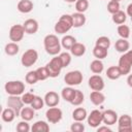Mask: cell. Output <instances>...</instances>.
Here are the masks:
<instances>
[{"label":"cell","instance_id":"6da1fadb","mask_svg":"<svg viewBox=\"0 0 132 132\" xmlns=\"http://www.w3.org/2000/svg\"><path fill=\"white\" fill-rule=\"evenodd\" d=\"M43 45L46 54L51 56H57L61 53V40L56 34H47L43 38Z\"/></svg>","mask_w":132,"mask_h":132},{"label":"cell","instance_id":"7a4b0ae2","mask_svg":"<svg viewBox=\"0 0 132 132\" xmlns=\"http://www.w3.org/2000/svg\"><path fill=\"white\" fill-rule=\"evenodd\" d=\"M73 27V20H72V14H62L59 19V21L55 24L54 30L55 33L60 34V35H64L66 34L71 28Z\"/></svg>","mask_w":132,"mask_h":132},{"label":"cell","instance_id":"3957f363","mask_svg":"<svg viewBox=\"0 0 132 132\" xmlns=\"http://www.w3.org/2000/svg\"><path fill=\"white\" fill-rule=\"evenodd\" d=\"M25 84L22 80H9L5 84L4 90L8 95L21 96L25 92Z\"/></svg>","mask_w":132,"mask_h":132},{"label":"cell","instance_id":"277c9868","mask_svg":"<svg viewBox=\"0 0 132 132\" xmlns=\"http://www.w3.org/2000/svg\"><path fill=\"white\" fill-rule=\"evenodd\" d=\"M45 67L48 71L50 77L52 78L58 77L61 73V70L64 68L59 56H54V58H52V60L45 65Z\"/></svg>","mask_w":132,"mask_h":132},{"label":"cell","instance_id":"5b68a950","mask_svg":"<svg viewBox=\"0 0 132 132\" xmlns=\"http://www.w3.org/2000/svg\"><path fill=\"white\" fill-rule=\"evenodd\" d=\"M84 76L82 73L79 70H71L68 71L65 76H64V81L67 86L70 87H74V86H78L82 82Z\"/></svg>","mask_w":132,"mask_h":132},{"label":"cell","instance_id":"8992f818","mask_svg":"<svg viewBox=\"0 0 132 132\" xmlns=\"http://www.w3.org/2000/svg\"><path fill=\"white\" fill-rule=\"evenodd\" d=\"M38 60V53L34 48L27 50L21 58V63L24 67H31L33 66Z\"/></svg>","mask_w":132,"mask_h":132},{"label":"cell","instance_id":"52a82bcc","mask_svg":"<svg viewBox=\"0 0 132 132\" xmlns=\"http://www.w3.org/2000/svg\"><path fill=\"white\" fill-rule=\"evenodd\" d=\"M6 104L8 107L12 108L16 114V117H20V113H21V110L23 109L24 107V102L22 100V97L20 96H14V95H9L8 98H7V101H6Z\"/></svg>","mask_w":132,"mask_h":132},{"label":"cell","instance_id":"ba28073f","mask_svg":"<svg viewBox=\"0 0 132 132\" xmlns=\"http://www.w3.org/2000/svg\"><path fill=\"white\" fill-rule=\"evenodd\" d=\"M45 118L47 120L48 123L51 124H58L62 118H63V111L61 108L54 106V107H50L46 111H45Z\"/></svg>","mask_w":132,"mask_h":132},{"label":"cell","instance_id":"9c48e42d","mask_svg":"<svg viewBox=\"0 0 132 132\" xmlns=\"http://www.w3.org/2000/svg\"><path fill=\"white\" fill-rule=\"evenodd\" d=\"M25 29H24V26L23 25H13L10 27L9 29V33H8V36H9V39L10 41H13V42H19L21 41L23 38H24V35H25Z\"/></svg>","mask_w":132,"mask_h":132},{"label":"cell","instance_id":"30bf717a","mask_svg":"<svg viewBox=\"0 0 132 132\" xmlns=\"http://www.w3.org/2000/svg\"><path fill=\"white\" fill-rule=\"evenodd\" d=\"M87 122L88 125L92 128H98L102 123H103V117H102V111H100L99 109H94L90 112V114H88L87 118Z\"/></svg>","mask_w":132,"mask_h":132},{"label":"cell","instance_id":"8fae6325","mask_svg":"<svg viewBox=\"0 0 132 132\" xmlns=\"http://www.w3.org/2000/svg\"><path fill=\"white\" fill-rule=\"evenodd\" d=\"M118 131L119 132H131L132 131V118L125 113L118 119Z\"/></svg>","mask_w":132,"mask_h":132},{"label":"cell","instance_id":"7c38bea8","mask_svg":"<svg viewBox=\"0 0 132 132\" xmlns=\"http://www.w3.org/2000/svg\"><path fill=\"white\" fill-rule=\"evenodd\" d=\"M88 85L91 88V90H93V91H102L105 87L104 79L100 74H94V75L90 76V78L88 80Z\"/></svg>","mask_w":132,"mask_h":132},{"label":"cell","instance_id":"4fadbf2b","mask_svg":"<svg viewBox=\"0 0 132 132\" xmlns=\"http://www.w3.org/2000/svg\"><path fill=\"white\" fill-rule=\"evenodd\" d=\"M122 75H128L131 72V68H132V63L130 62V60L128 59V57L126 56V54H123L120 59H119V64H118Z\"/></svg>","mask_w":132,"mask_h":132},{"label":"cell","instance_id":"5bb4252c","mask_svg":"<svg viewBox=\"0 0 132 132\" xmlns=\"http://www.w3.org/2000/svg\"><path fill=\"white\" fill-rule=\"evenodd\" d=\"M43 99H44L45 105L48 107L58 106V104L60 103V96L55 91H48L47 93H45Z\"/></svg>","mask_w":132,"mask_h":132},{"label":"cell","instance_id":"9a60e30c","mask_svg":"<svg viewBox=\"0 0 132 132\" xmlns=\"http://www.w3.org/2000/svg\"><path fill=\"white\" fill-rule=\"evenodd\" d=\"M102 117H103V123L105 125L111 126L116 123H118V113L112 110V109H106L104 111H102Z\"/></svg>","mask_w":132,"mask_h":132},{"label":"cell","instance_id":"2e32d148","mask_svg":"<svg viewBox=\"0 0 132 132\" xmlns=\"http://www.w3.org/2000/svg\"><path fill=\"white\" fill-rule=\"evenodd\" d=\"M23 26H24L25 32L27 34H30V35L37 33V31L39 29V24H38V22L35 19H28V20H26L24 22Z\"/></svg>","mask_w":132,"mask_h":132},{"label":"cell","instance_id":"e0dca14e","mask_svg":"<svg viewBox=\"0 0 132 132\" xmlns=\"http://www.w3.org/2000/svg\"><path fill=\"white\" fill-rule=\"evenodd\" d=\"M16 8L22 13H29L33 10L34 4L31 0H20L16 5Z\"/></svg>","mask_w":132,"mask_h":132},{"label":"cell","instance_id":"ac0fdd59","mask_svg":"<svg viewBox=\"0 0 132 132\" xmlns=\"http://www.w3.org/2000/svg\"><path fill=\"white\" fill-rule=\"evenodd\" d=\"M90 101L96 106L101 105L105 101V95L101 91H92L90 94Z\"/></svg>","mask_w":132,"mask_h":132},{"label":"cell","instance_id":"d6986e66","mask_svg":"<svg viewBox=\"0 0 132 132\" xmlns=\"http://www.w3.org/2000/svg\"><path fill=\"white\" fill-rule=\"evenodd\" d=\"M114 48L117 52L121 53V54H125L126 52H128L130 50V43L127 39L125 38H120L116 41L114 43Z\"/></svg>","mask_w":132,"mask_h":132},{"label":"cell","instance_id":"ffe728a7","mask_svg":"<svg viewBox=\"0 0 132 132\" xmlns=\"http://www.w3.org/2000/svg\"><path fill=\"white\" fill-rule=\"evenodd\" d=\"M86 51H87L86 45L84 43H81V42H77L76 41L72 45V47L70 48V54L72 56H74V57H81V56L85 55Z\"/></svg>","mask_w":132,"mask_h":132},{"label":"cell","instance_id":"44dd1931","mask_svg":"<svg viewBox=\"0 0 132 132\" xmlns=\"http://www.w3.org/2000/svg\"><path fill=\"white\" fill-rule=\"evenodd\" d=\"M87 118H88V112H87V109L84 107H76L72 111V119L74 121L84 122Z\"/></svg>","mask_w":132,"mask_h":132},{"label":"cell","instance_id":"7402d4cb","mask_svg":"<svg viewBox=\"0 0 132 132\" xmlns=\"http://www.w3.org/2000/svg\"><path fill=\"white\" fill-rule=\"evenodd\" d=\"M32 132H48L50 131V125L45 121H36L32 127H31Z\"/></svg>","mask_w":132,"mask_h":132},{"label":"cell","instance_id":"603a6c76","mask_svg":"<svg viewBox=\"0 0 132 132\" xmlns=\"http://www.w3.org/2000/svg\"><path fill=\"white\" fill-rule=\"evenodd\" d=\"M72 20H73V27L74 28H80L86 24V15L82 12H74L72 13Z\"/></svg>","mask_w":132,"mask_h":132},{"label":"cell","instance_id":"cb8c5ba5","mask_svg":"<svg viewBox=\"0 0 132 132\" xmlns=\"http://www.w3.org/2000/svg\"><path fill=\"white\" fill-rule=\"evenodd\" d=\"M15 117H16V114H15L14 110H13L12 108L8 107V106L2 110L1 119H2V121L5 122V123H11V122L15 119Z\"/></svg>","mask_w":132,"mask_h":132},{"label":"cell","instance_id":"d4e9b609","mask_svg":"<svg viewBox=\"0 0 132 132\" xmlns=\"http://www.w3.org/2000/svg\"><path fill=\"white\" fill-rule=\"evenodd\" d=\"M75 91H76V90L73 89V88L70 87V86L65 87V88H63L62 91H61V97H62L65 101H67V102L70 103V102L72 101L74 95H75Z\"/></svg>","mask_w":132,"mask_h":132},{"label":"cell","instance_id":"484cf974","mask_svg":"<svg viewBox=\"0 0 132 132\" xmlns=\"http://www.w3.org/2000/svg\"><path fill=\"white\" fill-rule=\"evenodd\" d=\"M4 52L7 56H15L20 52V46H19L18 42L11 41V42H8V43L5 44Z\"/></svg>","mask_w":132,"mask_h":132},{"label":"cell","instance_id":"4316f807","mask_svg":"<svg viewBox=\"0 0 132 132\" xmlns=\"http://www.w3.org/2000/svg\"><path fill=\"white\" fill-rule=\"evenodd\" d=\"M106 76L111 80L119 79L122 76V73H121V70H120L119 66H110V67H108L107 70H106Z\"/></svg>","mask_w":132,"mask_h":132},{"label":"cell","instance_id":"83f0119b","mask_svg":"<svg viewBox=\"0 0 132 132\" xmlns=\"http://www.w3.org/2000/svg\"><path fill=\"white\" fill-rule=\"evenodd\" d=\"M20 117L22 118V120H25V121H31L33 120V118L35 117V109L33 107H23V109L21 110V113H20Z\"/></svg>","mask_w":132,"mask_h":132},{"label":"cell","instance_id":"f1b7e54d","mask_svg":"<svg viewBox=\"0 0 132 132\" xmlns=\"http://www.w3.org/2000/svg\"><path fill=\"white\" fill-rule=\"evenodd\" d=\"M90 70L94 74H100V73H102V71L104 70V65H103L102 61L99 60V59L93 60L91 62V64H90Z\"/></svg>","mask_w":132,"mask_h":132},{"label":"cell","instance_id":"f546056e","mask_svg":"<svg viewBox=\"0 0 132 132\" xmlns=\"http://www.w3.org/2000/svg\"><path fill=\"white\" fill-rule=\"evenodd\" d=\"M75 42H76V39L72 35H64L62 37V39H61V45H62V47L65 48V50H69V51H70V48L72 47V45Z\"/></svg>","mask_w":132,"mask_h":132},{"label":"cell","instance_id":"4dcf8cb0","mask_svg":"<svg viewBox=\"0 0 132 132\" xmlns=\"http://www.w3.org/2000/svg\"><path fill=\"white\" fill-rule=\"evenodd\" d=\"M111 20L116 25H122L125 24L126 20H127V13L123 10H119L118 12L111 14Z\"/></svg>","mask_w":132,"mask_h":132},{"label":"cell","instance_id":"1f68e13d","mask_svg":"<svg viewBox=\"0 0 132 132\" xmlns=\"http://www.w3.org/2000/svg\"><path fill=\"white\" fill-rule=\"evenodd\" d=\"M107 54H108V50L107 48H104L102 46L95 45L94 48H93V56L96 59L103 60V59H105L107 57Z\"/></svg>","mask_w":132,"mask_h":132},{"label":"cell","instance_id":"d6a6232c","mask_svg":"<svg viewBox=\"0 0 132 132\" xmlns=\"http://www.w3.org/2000/svg\"><path fill=\"white\" fill-rule=\"evenodd\" d=\"M117 32H118V34L121 38H125V39H128L130 37V33H131L129 26H127L125 24L119 25L118 28H117Z\"/></svg>","mask_w":132,"mask_h":132},{"label":"cell","instance_id":"836d02e7","mask_svg":"<svg viewBox=\"0 0 132 132\" xmlns=\"http://www.w3.org/2000/svg\"><path fill=\"white\" fill-rule=\"evenodd\" d=\"M38 80H39V78H38L36 70H31V71L27 72V74L25 76V81L28 85H35Z\"/></svg>","mask_w":132,"mask_h":132},{"label":"cell","instance_id":"e575fe53","mask_svg":"<svg viewBox=\"0 0 132 132\" xmlns=\"http://www.w3.org/2000/svg\"><path fill=\"white\" fill-rule=\"evenodd\" d=\"M85 101V95L80 90H76L75 91V95L72 99V101L70 102V104L74 105V106H79L80 104H82Z\"/></svg>","mask_w":132,"mask_h":132},{"label":"cell","instance_id":"d590c367","mask_svg":"<svg viewBox=\"0 0 132 132\" xmlns=\"http://www.w3.org/2000/svg\"><path fill=\"white\" fill-rule=\"evenodd\" d=\"M89 5H90V3H89L88 0H77L75 2V9H76L77 12L85 13L88 10Z\"/></svg>","mask_w":132,"mask_h":132},{"label":"cell","instance_id":"8d00e7d4","mask_svg":"<svg viewBox=\"0 0 132 132\" xmlns=\"http://www.w3.org/2000/svg\"><path fill=\"white\" fill-rule=\"evenodd\" d=\"M95 45H99V46H102V47L108 50L110 46V39L107 36H100L96 39Z\"/></svg>","mask_w":132,"mask_h":132},{"label":"cell","instance_id":"74e56055","mask_svg":"<svg viewBox=\"0 0 132 132\" xmlns=\"http://www.w3.org/2000/svg\"><path fill=\"white\" fill-rule=\"evenodd\" d=\"M120 2L119 1H116V0H110L108 3H107V11L110 13V14H113L116 12H118L120 9Z\"/></svg>","mask_w":132,"mask_h":132},{"label":"cell","instance_id":"f35d334b","mask_svg":"<svg viewBox=\"0 0 132 132\" xmlns=\"http://www.w3.org/2000/svg\"><path fill=\"white\" fill-rule=\"evenodd\" d=\"M71 54L70 53H67V52H63V53H60V55H59V57H60V59H61V62H62V64H63V67L65 68V67H67L70 63H71Z\"/></svg>","mask_w":132,"mask_h":132},{"label":"cell","instance_id":"ab89813d","mask_svg":"<svg viewBox=\"0 0 132 132\" xmlns=\"http://www.w3.org/2000/svg\"><path fill=\"white\" fill-rule=\"evenodd\" d=\"M44 104H45V103H44V99H43V98H41L40 96H35L33 102L31 103L30 106L33 107L35 110H39V109H41V108L43 107Z\"/></svg>","mask_w":132,"mask_h":132},{"label":"cell","instance_id":"60d3db41","mask_svg":"<svg viewBox=\"0 0 132 132\" xmlns=\"http://www.w3.org/2000/svg\"><path fill=\"white\" fill-rule=\"evenodd\" d=\"M15 130L18 132H29L31 130V127L30 125L28 124V121H25V120H22L21 122L18 123L16 127H15Z\"/></svg>","mask_w":132,"mask_h":132},{"label":"cell","instance_id":"b9f144b4","mask_svg":"<svg viewBox=\"0 0 132 132\" xmlns=\"http://www.w3.org/2000/svg\"><path fill=\"white\" fill-rule=\"evenodd\" d=\"M36 72H37V75H38V78L39 80H45L50 77V74H48V71L46 69L45 66L43 67H39L36 69Z\"/></svg>","mask_w":132,"mask_h":132},{"label":"cell","instance_id":"7bdbcfd3","mask_svg":"<svg viewBox=\"0 0 132 132\" xmlns=\"http://www.w3.org/2000/svg\"><path fill=\"white\" fill-rule=\"evenodd\" d=\"M85 129V125L82 124V122L79 121H74L70 126V130L72 132H84Z\"/></svg>","mask_w":132,"mask_h":132},{"label":"cell","instance_id":"ee69618b","mask_svg":"<svg viewBox=\"0 0 132 132\" xmlns=\"http://www.w3.org/2000/svg\"><path fill=\"white\" fill-rule=\"evenodd\" d=\"M35 96H36V95H34L33 93L28 92V93H24L21 97H22V100H23L24 104H26V105H31V103L33 102Z\"/></svg>","mask_w":132,"mask_h":132},{"label":"cell","instance_id":"f6af8a7d","mask_svg":"<svg viewBox=\"0 0 132 132\" xmlns=\"http://www.w3.org/2000/svg\"><path fill=\"white\" fill-rule=\"evenodd\" d=\"M97 131L98 132H111V129L108 127V125H105V126H99L97 128Z\"/></svg>","mask_w":132,"mask_h":132},{"label":"cell","instance_id":"bcb514c9","mask_svg":"<svg viewBox=\"0 0 132 132\" xmlns=\"http://www.w3.org/2000/svg\"><path fill=\"white\" fill-rule=\"evenodd\" d=\"M126 13H127V15H128V16H130L131 22H132V2H131L130 4H128V6H127V10H126Z\"/></svg>","mask_w":132,"mask_h":132},{"label":"cell","instance_id":"7dc6e473","mask_svg":"<svg viewBox=\"0 0 132 132\" xmlns=\"http://www.w3.org/2000/svg\"><path fill=\"white\" fill-rule=\"evenodd\" d=\"M127 85L130 88H132V73H129L127 76Z\"/></svg>","mask_w":132,"mask_h":132},{"label":"cell","instance_id":"c3c4849f","mask_svg":"<svg viewBox=\"0 0 132 132\" xmlns=\"http://www.w3.org/2000/svg\"><path fill=\"white\" fill-rule=\"evenodd\" d=\"M125 54H126V56L128 57V59L130 60V62L132 63V50H129V51H128V52H126Z\"/></svg>","mask_w":132,"mask_h":132},{"label":"cell","instance_id":"681fc988","mask_svg":"<svg viewBox=\"0 0 132 132\" xmlns=\"http://www.w3.org/2000/svg\"><path fill=\"white\" fill-rule=\"evenodd\" d=\"M65 2H67V3H75L77 0H64Z\"/></svg>","mask_w":132,"mask_h":132},{"label":"cell","instance_id":"f907efd6","mask_svg":"<svg viewBox=\"0 0 132 132\" xmlns=\"http://www.w3.org/2000/svg\"><path fill=\"white\" fill-rule=\"evenodd\" d=\"M116 1H119V2H120V1H122V0H116Z\"/></svg>","mask_w":132,"mask_h":132},{"label":"cell","instance_id":"816d5d0a","mask_svg":"<svg viewBox=\"0 0 132 132\" xmlns=\"http://www.w3.org/2000/svg\"><path fill=\"white\" fill-rule=\"evenodd\" d=\"M131 99H132V96H131Z\"/></svg>","mask_w":132,"mask_h":132}]
</instances>
